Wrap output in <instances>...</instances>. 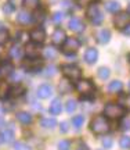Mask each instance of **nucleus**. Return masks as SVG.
Instances as JSON below:
<instances>
[{"instance_id":"nucleus-1","label":"nucleus","mask_w":130,"mask_h":150,"mask_svg":"<svg viewBox=\"0 0 130 150\" xmlns=\"http://www.w3.org/2000/svg\"><path fill=\"white\" fill-rule=\"evenodd\" d=\"M90 128H92V131L96 135L107 134V132L109 131V122H108V120H107L105 117L98 115V117H96L94 120H92V122H90Z\"/></svg>"},{"instance_id":"nucleus-2","label":"nucleus","mask_w":130,"mask_h":150,"mask_svg":"<svg viewBox=\"0 0 130 150\" xmlns=\"http://www.w3.org/2000/svg\"><path fill=\"white\" fill-rule=\"evenodd\" d=\"M125 114V110L120 107L119 104H114V103H109L105 106L104 108V115L107 118H111V120H116V118H122Z\"/></svg>"},{"instance_id":"nucleus-3","label":"nucleus","mask_w":130,"mask_h":150,"mask_svg":"<svg viewBox=\"0 0 130 150\" xmlns=\"http://www.w3.org/2000/svg\"><path fill=\"white\" fill-rule=\"evenodd\" d=\"M80 47V42L76 38H66L61 45V50L64 54H75Z\"/></svg>"},{"instance_id":"nucleus-4","label":"nucleus","mask_w":130,"mask_h":150,"mask_svg":"<svg viewBox=\"0 0 130 150\" xmlns=\"http://www.w3.org/2000/svg\"><path fill=\"white\" fill-rule=\"evenodd\" d=\"M61 71H62V74L71 81H79L80 79L82 71H80V68H78L76 65L65 64L61 67Z\"/></svg>"},{"instance_id":"nucleus-5","label":"nucleus","mask_w":130,"mask_h":150,"mask_svg":"<svg viewBox=\"0 0 130 150\" xmlns=\"http://www.w3.org/2000/svg\"><path fill=\"white\" fill-rule=\"evenodd\" d=\"M87 16L90 18V21L94 24V25H98V24H101L103 22V13L100 10V7L97 4H92L89 8H87Z\"/></svg>"},{"instance_id":"nucleus-6","label":"nucleus","mask_w":130,"mask_h":150,"mask_svg":"<svg viewBox=\"0 0 130 150\" xmlns=\"http://www.w3.org/2000/svg\"><path fill=\"white\" fill-rule=\"evenodd\" d=\"M130 22V14L126 11H122L119 14H116L114 18V24L118 29H123V28Z\"/></svg>"},{"instance_id":"nucleus-7","label":"nucleus","mask_w":130,"mask_h":150,"mask_svg":"<svg viewBox=\"0 0 130 150\" xmlns=\"http://www.w3.org/2000/svg\"><path fill=\"white\" fill-rule=\"evenodd\" d=\"M76 89L80 92L83 96H89V95H92L93 92H94V86L90 81L87 79H82L78 82V85H76Z\"/></svg>"},{"instance_id":"nucleus-8","label":"nucleus","mask_w":130,"mask_h":150,"mask_svg":"<svg viewBox=\"0 0 130 150\" xmlns=\"http://www.w3.org/2000/svg\"><path fill=\"white\" fill-rule=\"evenodd\" d=\"M29 36H31V39H32V42L43 43L44 39H46V32H44V29L42 27H38V28H35V29L31 31Z\"/></svg>"},{"instance_id":"nucleus-9","label":"nucleus","mask_w":130,"mask_h":150,"mask_svg":"<svg viewBox=\"0 0 130 150\" xmlns=\"http://www.w3.org/2000/svg\"><path fill=\"white\" fill-rule=\"evenodd\" d=\"M40 43H28L27 47H25V53H27L28 57H31V59H36L39 54H40V46H39Z\"/></svg>"},{"instance_id":"nucleus-10","label":"nucleus","mask_w":130,"mask_h":150,"mask_svg":"<svg viewBox=\"0 0 130 150\" xmlns=\"http://www.w3.org/2000/svg\"><path fill=\"white\" fill-rule=\"evenodd\" d=\"M65 39H66V35H65L64 29H61V28H57L54 32H53L51 40H53V43H54V45H57V46H61V45L64 43Z\"/></svg>"},{"instance_id":"nucleus-11","label":"nucleus","mask_w":130,"mask_h":150,"mask_svg":"<svg viewBox=\"0 0 130 150\" xmlns=\"http://www.w3.org/2000/svg\"><path fill=\"white\" fill-rule=\"evenodd\" d=\"M53 95V88L47 83H44V85H40L38 88V96L40 99H47Z\"/></svg>"},{"instance_id":"nucleus-12","label":"nucleus","mask_w":130,"mask_h":150,"mask_svg":"<svg viewBox=\"0 0 130 150\" xmlns=\"http://www.w3.org/2000/svg\"><path fill=\"white\" fill-rule=\"evenodd\" d=\"M98 59V53H97V50L96 49H87L86 50V53H85V60H86V63L87 64H94L96 61H97Z\"/></svg>"},{"instance_id":"nucleus-13","label":"nucleus","mask_w":130,"mask_h":150,"mask_svg":"<svg viewBox=\"0 0 130 150\" xmlns=\"http://www.w3.org/2000/svg\"><path fill=\"white\" fill-rule=\"evenodd\" d=\"M109 39H111V33H109L108 29H101V31H98V32H97V40H98V43L105 45V43L109 42Z\"/></svg>"},{"instance_id":"nucleus-14","label":"nucleus","mask_w":130,"mask_h":150,"mask_svg":"<svg viewBox=\"0 0 130 150\" xmlns=\"http://www.w3.org/2000/svg\"><path fill=\"white\" fill-rule=\"evenodd\" d=\"M83 28L85 27H83L82 21L79 18H76V17H73V18L69 21V29L73 31V32H80V31H83Z\"/></svg>"},{"instance_id":"nucleus-15","label":"nucleus","mask_w":130,"mask_h":150,"mask_svg":"<svg viewBox=\"0 0 130 150\" xmlns=\"http://www.w3.org/2000/svg\"><path fill=\"white\" fill-rule=\"evenodd\" d=\"M17 20H18V22H21V24H24V25H27V24H29V22L32 21V16H31L28 11L21 10L20 13H18V16H17Z\"/></svg>"},{"instance_id":"nucleus-16","label":"nucleus","mask_w":130,"mask_h":150,"mask_svg":"<svg viewBox=\"0 0 130 150\" xmlns=\"http://www.w3.org/2000/svg\"><path fill=\"white\" fill-rule=\"evenodd\" d=\"M118 103L123 110H129L130 111V95H120L119 99H118Z\"/></svg>"},{"instance_id":"nucleus-17","label":"nucleus","mask_w":130,"mask_h":150,"mask_svg":"<svg viewBox=\"0 0 130 150\" xmlns=\"http://www.w3.org/2000/svg\"><path fill=\"white\" fill-rule=\"evenodd\" d=\"M61 110H62L61 100L60 99H54L53 103L50 104V112H51V114H54V115H57V114H60L61 112Z\"/></svg>"},{"instance_id":"nucleus-18","label":"nucleus","mask_w":130,"mask_h":150,"mask_svg":"<svg viewBox=\"0 0 130 150\" xmlns=\"http://www.w3.org/2000/svg\"><path fill=\"white\" fill-rule=\"evenodd\" d=\"M17 118L21 121L22 124H31L32 122V115L29 112H25V111H21L17 114Z\"/></svg>"},{"instance_id":"nucleus-19","label":"nucleus","mask_w":130,"mask_h":150,"mask_svg":"<svg viewBox=\"0 0 130 150\" xmlns=\"http://www.w3.org/2000/svg\"><path fill=\"white\" fill-rule=\"evenodd\" d=\"M55 125H57V121H55V118L47 117V118H43V120H42V127H43V128L53 129Z\"/></svg>"},{"instance_id":"nucleus-20","label":"nucleus","mask_w":130,"mask_h":150,"mask_svg":"<svg viewBox=\"0 0 130 150\" xmlns=\"http://www.w3.org/2000/svg\"><path fill=\"white\" fill-rule=\"evenodd\" d=\"M105 8H107V11H109V13H115V14H116V13L120 10V6H119V3L111 0V1H108V3L105 4Z\"/></svg>"},{"instance_id":"nucleus-21","label":"nucleus","mask_w":130,"mask_h":150,"mask_svg":"<svg viewBox=\"0 0 130 150\" xmlns=\"http://www.w3.org/2000/svg\"><path fill=\"white\" fill-rule=\"evenodd\" d=\"M108 91L111 92V93L120 92L122 91V82H120V81H112V82L108 85Z\"/></svg>"},{"instance_id":"nucleus-22","label":"nucleus","mask_w":130,"mask_h":150,"mask_svg":"<svg viewBox=\"0 0 130 150\" xmlns=\"http://www.w3.org/2000/svg\"><path fill=\"white\" fill-rule=\"evenodd\" d=\"M11 57L14 60H21L22 56H24V53H22V49L20 47V46H13V49H11Z\"/></svg>"},{"instance_id":"nucleus-23","label":"nucleus","mask_w":130,"mask_h":150,"mask_svg":"<svg viewBox=\"0 0 130 150\" xmlns=\"http://www.w3.org/2000/svg\"><path fill=\"white\" fill-rule=\"evenodd\" d=\"M8 93H11V96H13V97H18V96H21L22 93H25V88L18 83V85L14 86L13 89H10V92H8Z\"/></svg>"},{"instance_id":"nucleus-24","label":"nucleus","mask_w":130,"mask_h":150,"mask_svg":"<svg viewBox=\"0 0 130 150\" xmlns=\"http://www.w3.org/2000/svg\"><path fill=\"white\" fill-rule=\"evenodd\" d=\"M10 92V88H8V83L6 81H0V99H4Z\"/></svg>"},{"instance_id":"nucleus-25","label":"nucleus","mask_w":130,"mask_h":150,"mask_svg":"<svg viewBox=\"0 0 130 150\" xmlns=\"http://www.w3.org/2000/svg\"><path fill=\"white\" fill-rule=\"evenodd\" d=\"M13 71H14V68H13L11 63H3V65L0 67V74L1 75H10Z\"/></svg>"},{"instance_id":"nucleus-26","label":"nucleus","mask_w":130,"mask_h":150,"mask_svg":"<svg viewBox=\"0 0 130 150\" xmlns=\"http://www.w3.org/2000/svg\"><path fill=\"white\" fill-rule=\"evenodd\" d=\"M24 4L29 10H36L40 4V0H24Z\"/></svg>"},{"instance_id":"nucleus-27","label":"nucleus","mask_w":130,"mask_h":150,"mask_svg":"<svg viewBox=\"0 0 130 150\" xmlns=\"http://www.w3.org/2000/svg\"><path fill=\"white\" fill-rule=\"evenodd\" d=\"M1 138H3V140H4L6 143H11L14 140V132L11 129H6L4 132H3V135H1Z\"/></svg>"},{"instance_id":"nucleus-28","label":"nucleus","mask_w":130,"mask_h":150,"mask_svg":"<svg viewBox=\"0 0 130 150\" xmlns=\"http://www.w3.org/2000/svg\"><path fill=\"white\" fill-rule=\"evenodd\" d=\"M83 122H85V117L83 115H76V117L72 118V124H73L75 128H80Z\"/></svg>"},{"instance_id":"nucleus-29","label":"nucleus","mask_w":130,"mask_h":150,"mask_svg":"<svg viewBox=\"0 0 130 150\" xmlns=\"http://www.w3.org/2000/svg\"><path fill=\"white\" fill-rule=\"evenodd\" d=\"M8 40V32L6 31L4 28L0 27V45H4Z\"/></svg>"},{"instance_id":"nucleus-30","label":"nucleus","mask_w":130,"mask_h":150,"mask_svg":"<svg viewBox=\"0 0 130 150\" xmlns=\"http://www.w3.org/2000/svg\"><path fill=\"white\" fill-rule=\"evenodd\" d=\"M55 56H57V52H55V49L47 47L46 50H44V57H46V59H54Z\"/></svg>"},{"instance_id":"nucleus-31","label":"nucleus","mask_w":130,"mask_h":150,"mask_svg":"<svg viewBox=\"0 0 130 150\" xmlns=\"http://www.w3.org/2000/svg\"><path fill=\"white\" fill-rule=\"evenodd\" d=\"M98 76H100L101 79H107L109 76V70L105 68V67H101V68L98 70Z\"/></svg>"},{"instance_id":"nucleus-32","label":"nucleus","mask_w":130,"mask_h":150,"mask_svg":"<svg viewBox=\"0 0 130 150\" xmlns=\"http://www.w3.org/2000/svg\"><path fill=\"white\" fill-rule=\"evenodd\" d=\"M60 91H61V93H68V92L71 91L69 82H66V81H62V82H61V85H60Z\"/></svg>"},{"instance_id":"nucleus-33","label":"nucleus","mask_w":130,"mask_h":150,"mask_svg":"<svg viewBox=\"0 0 130 150\" xmlns=\"http://www.w3.org/2000/svg\"><path fill=\"white\" fill-rule=\"evenodd\" d=\"M120 147L122 149H130V138L129 136H123L120 139Z\"/></svg>"},{"instance_id":"nucleus-34","label":"nucleus","mask_w":130,"mask_h":150,"mask_svg":"<svg viewBox=\"0 0 130 150\" xmlns=\"http://www.w3.org/2000/svg\"><path fill=\"white\" fill-rule=\"evenodd\" d=\"M76 110V102L75 100H68V103H66V111L69 112H73Z\"/></svg>"},{"instance_id":"nucleus-35","label":"nucleus","mask_w":130,"mask_h":150,"mask_svg":"<svg viewBox=\"0 0 130 150\" xmlns=\"http://www.w3.org/2000/svg\"><path fill=\"white\" fill-rule=\"evenodd\" d=\"M62 20H64V13H60V11L54 13V16H53V21H54L55 24H60Z\"/></svg>"},{"instance_id":"nucleus-36","label":"nucleus","mask_w":130,"mask_h":150,"mask_svg":"<svg viewBox=\"0 0 130 150\" xmlns=\"http://www.w3.org/2000/svg\"><path fill=\"white\" fill-rule=\"evenodd\" d=\"M71 149V143L68 140H61L58 143V150H69Z\"/></svg>"},{"instance_id":"nucleus-37","label":"nucleus","mask_w":130,"mask_h":150,"mask_svg":"<svg viewBox=\"0 0 130 150\" xmlns=\"http://www.w3.org/2000/svg\"><path fill=\"white\" fill-rule=\"evenodd\" d=\"M3 11H4L6 14H11V13L14 11V7H13L11 3H6V6L3 7Z\"/></svg>"},{"instance_id":"nucleus-38","label":"nucleus","mask_w":130,"mask_h":150,"mask_svg":"<svg viewBox=\"0 0 130 150\" xmlns=\"http://www.w3.org/2000/svg\"><path fill=\"white\" fill-rule=\"evenodd\" d=\"M15 150H31L29 147H28L25 143H22V142H18L15 145Z\"/></svg>"},{"instance_id":"nucleus-39","label":"nucleus","mask_w":130,"mask_h":150,"mask_svg":"<svg viewBox=\"0 0 130 150\" xmlns=\"http://www.w3.org/2000/svg\"><path fill=\"white\" fill-rule=\"evenodd\" d=\"M103 146L105 147V149H109V147L112 146V140H111V138H105V139L103 140Z\"/></svg>"},{"instance_id":"nucleus-40","label":"nucleus","mask_w":130,"mask_h":150,"mask_svg":"<svg viewBox=\"0 0 130 150\" xmlns=\"http://www.w3.org/2000/svg\"><path fill=\"white\" fill-rule=\"evenodd\" d=\"M122 128L123 129H130V118L129 120H125V121L122 122Z\"/></svg>"},{"instance_id":"nucleus-41","label":"nucleus","mask_w":130,"mask_h":150,"mask_svg":"<svg viewBox=\"0 0 130 150\" xmlns=\"http://www.w3.org/2000/svg\"><path fill=\"white\" fill-rule=\"evenodd\" d=\"M61 131H62V132H66V131H68V122L61 124Z\"/></svg>"},{"instance_id":"nucleus-42","label":"nucleus","mask_w":130,"mask_h":150,"mask_svg":"<svg viewBox=\"0 0 130 150\" xmlns=\"http://www.w3.org/2000/svg\"><path fill=\"white\" fill-rule=\"evenodd\" d=\"M123 29H125V33H126V35H130V22L127 24V25H126L125 28H123Z\"/></svg>"},{"instance_id":"nucleus-43","label":"nucleus","mask_w":130,"mask_h":150,"mask_svg":"<svg viewBox=\"0 0 130 150\" xmlns=\"http://www.w3.org/2000/svg\"><path fill=\"white\" fill-rule=\"evenodd\" d=\"M79 150H89V147H87V145H85V143H80Z\"/></svg>"},{"instance_id":"nucleus-44","label":"nucleus","mask_w":130,"mask_h":150,"mask_svg":"<svg viewBox=\"0 0 130 150\" xmlns=\"http://www.w3.org/2000/svg\"><path fill=\"white\" fill-rule=\"evenodd\" d=\"M79 1V4H87L89 1H92V0H78Z\"/></svg>"},{"instance_id":"nucleus-45","label":"nucleus","mask_w":130,"mask_h":150,"mask_svg":"<svg viewBox=\"0 0 130 150\" xmlns=\"http://www.w3.org/2000/svg\"><path fill=\"white\" fill-rule=\"evenodd\" d=\"M4 127V120H3V117H0V128H3Z\"/></svg>"},{"instance_id":"nucleus-46","label":"nucleus","mask_w":130,"mask_h":150,"mask_svg":"<svg viewBox=\"0 0 130 150\" xmlns=\"http://www.w3.org/2000/svg\"><path fill=\"white\" fill-rule=\"evenodd\" d=\"M129 63H130V54H129Z\"/></svg>"}]
</instances>
